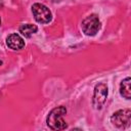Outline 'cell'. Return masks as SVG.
Returning <instances> with one entry per match:
<instances>
[{
  "instance_id": "4",
  "label": "cell",
  "mask_w": 131,
  "mask_h": 131,
  "mask_svg": "<svg viewBox=\"0 0 131 131\" xmlns=\"http://www.w3.org/2000/svg\"><path fill=\"white\" fill-rule=\"evenodd\" d=\"M32 12L36 21L40 24H48L52 18V14L49 8L41 3H34L32 5Z\"/></svg>"
},
{
  "instance_id": "5",
  "label": "cell",
  "mask_w": 131,
  "mask_h": 131,
  "mask_svg": "<svg viewBox=\"0 0 131 131\" xmlns=\"http://www.w3.org/2000/svg\"><path fill=\"white\" fill-rule=\"evenodd\" d=\"M107 97V86L104 83H99L94 87L92 104L95 110H100Z\"/></svg>"
},
{
  "instance_id": "11",
  "label": "cell",
  "mask_w": 131,
  "mask_h": 131,
  "mask_svg": "<svg viewBox=\"0 0 131 131\" xmlns=\"http://www.w3.org/2000/svg\"><path fill=\"white\" fill-rule=\"evenodd\" d=\"M0 96H1V93H0Z\"/></svg>"
},
{
  "instance_id": "9",
  "label": "cell",
  "mask_w": 131,
  "mask_h": 131,
  "mask_svg": "<svg viewBox=\"0 0 131 131\" xmlns=\"http://www.w3.org/2000/svg\"><path fill=\"white\" fill-rule=\"evenodd\" d=\"M1 64H2V61H1V60H0V66H1Z\"/></svg>"
},
{
  "instance_id": "3",
  "label": "cell",
  "mask_w": 131,
  "mask_h": 131,
  "mask_svg": "<svg viewBox=\"0 0 131 131\" xmlns=\"http://www.w3.org/2000/svg\"><path fill=\"white\" fill-rule=\"evenodd\" d=\"M111 122L118 128L129 127L131 123V111L129 108H124L114 113L111 117Z\"/></svg>"
},
{
  "instance_id": "8",
  "label": "cell",
  "mask_w": 131,
  "mask_h": 131,
  "mask_svg": "<svg viewBox=\"0 0 131 131\" xmlns=\"http://www.w3.org/2000/svg\"><path fill=\"white\" fill-rule=\"evenodd\" d=\"M19 33L26 37V38H30L33 34H35L37 31H38V28L37 26L33 25V24H25V25H21L18 29Z\"/></svg>"
},
{
  "instance_id": "2",
  "label": "cell",
  "mask_w": 131,
  "mask_h": 131,
  "mask_svg": "<svg viewBox=\"0 0 131 131\" xmlns=\"http://www.w3.org/2000/svg\"><path fill=\"white\" fill-rule=\"evenodd\" d=\"M82 31L87 36H94L100 29V20L97 14H90L82 20Z\"/></svg>"
},
{
  "instance_id": "6",
  "label": "cell",
  "mask_w": 131,
  "mask_h": 131,
  "mask_svg": "<svg viewBox=\"0 0 131 131\" xmlns=\"http://www.w3.org/2000/svg\"><path fill=\"white\" fill-rule=\"evenodd\" d=\"M6 45L13 50H19L25 47V41L18 34H10L6 38Z\"/></svg>"
},
{
  "instance_id": "10",
  "label": "cell",
  "mask_w": 131,
  "mask_h": 131,
  "mask_svg": "<svg viewBox=\"0 0 131 131\" xmlns=\"http://www.w3.org/2000/svg\"><path fill=\"white\" fill-rule=\"evenodd\" d=\"M0 26H1V18H0Z\"/></svg>"
},
{
  "instance_id": "7",
  "label": "cell",
  "mask_w": 131,
  "mask_h": 131,
  "mask_svg": "<svg viewBox=\"0 0 131 131\" xmlns=\"http://www.w3.org/2000/svg\"><path fill=\"white\" fill-rule=\"evenodd\" d=\"M130 84H131V79L129 77H127L124 80H122V82L120 84V93L126 99H130L131 98V87H130Z\"/></svg>"
},
{
  "instance_id": "1",
  "label": "cell",
  "mask_w": 131,
  "mask_h": 131,
  "mask_svg": "<svg viewBox=\"0 0 131 131\" xmlns=\"http://www.w3.org/2000/svg\"><path fill=\"white\" fill-rule=\"evenodd\" d=\"M67 114V108L63 105L54 107L50 111L47 116L46 123L47 126L52 130H63L68 127V124L64 122L62 117Z\"/></svg>"
}]
</instances>
